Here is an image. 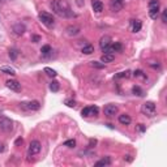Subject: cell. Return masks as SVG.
Returning a JSON list of instances; mask_svg holds the SVG:
<instances>
[{"mask_svg": "<svg viewBox=\"0 0 167 167\" xmlns=\"http://www.w3.org/2000/svg\"><path fill=\"white\" fill-rule=\"evenodd\" d=\"M50 7H51L52 12L55 13V15H58L59 17H72V16H74L73 11H72L71 5H69L68 0H54V1L50 4Z\"/></svg>", "mask_w": 167, "mask_h": 167, "instance_id": "1", "label": "cell"}, {"mask_svg": "<svg viewBox=\"0 0 167 167\" xmlns=\"http://www.w3.org/2000/svg\"><path fill=\"white\" fill-rule=\"evenodd\" d=\"M38 17H39L41 22L44 25V26H47V27H54L55 20H54V17H52L50 13H47V12H41L39 15H38Z\"/></svg>", "mask_w": 167, "mask_h": 167, "instance_id": "2", "label": "cell"}, {"mask_svg": "<svg viewBox=\"0 0 167 167\" xmlns=\"http://www.w3.org/2000/svg\"><path fill=\"white\" fill-rule=\"evenodd\" d=\"M155 105L153 103V102H146V103L142 105V107H141V112L144 114L145 116H149V118H153V116L155 115Z\"/></svg>", "mask_w": 167, "mask_h": 167, "instance_id": "3", "label": "cell"}, {"mask_svg": "<svg viewBox=\"0 0 167 167\" xmlns=\"http://www.w3.org/2000/svg\"><path fill=\"white\" fill-rule=\"evenodd\" d=\"M12 129H13V121L11 120V119L5 118V116H1V118H0V131L8 133Z\"/></svg>", "mask_w": 167, "mask_h": 167, "instance_id": "4", "label": "cell"}, {"mask_svg": "<svg viewBox=\"0 0 167 167\" xmlns=\"http://www.w3.org/2000/svg\"><path fill=\"white\" fill-rule=\"evenodd\" d=\"M41 152V142L38 140H33L29 144V149H27V155L33 157V155H37Z\"/></svg>", "mask_w": 167, "mask_h": 167, "instance_id": "5", "label": "cell"}, {"mask_svg": "<svg viewBox=\"0 0 167 167\" xmlns=\"http://www.w3.org/2000/svg\"><path fill=\"white\" fill-rule=\"evenodd\" d=\"M99 112V108L97 106H90V107H85L82 108L81 115L84 118H89V116H97Z\"/></svg>", "mask_w": 167, "mask_h": 167, "instance_id": "6", "label": "cell"}, {"mask_svg": "<svg viewBox=\"0 0 167 167\" xmlns=\"http://www.w3.org/2000/svg\"><path fill=\"white\" fill-rule=\"evenodd\" d=\"M24 110H29V111H37L41 108V103L38 101H32V102H22L20 105Z\"/></svg>", "mask_w": 167, "mask_h": 167, "instance_id": "7", "label": "cell"}, {"mask_svg": "<svg viewBox=\"0 0 167 167\" xmlns=\"http://www.w3.org/2000/svg\"><path fill=\"white\" fill-rule=\"evenodd\" d=\"M105 115L108 116V118H112V116H115L116 114H118V106L115 105H107L105 107Z\"/></svg>", "mask_w": 167, "mask_h": 167, "instance_id": "8", "label": "cell"}, {"mask_svg": "<svg viewBox=\"0 0 167 167\" xmlns=\"http://www.w3.org/2000/svg\"><path fill=\"white\" fill-rule=\"evenodd\" d=\"M7 86L13 91H20L21 90V84L17 80H8L7 81Z\"/></svg>", "mask_w": 167, "mask_h": 167, "instance_id": "9", "label": "cell"}, {"mask_svg": "<svg viewBox=\"0 0 167 167\" xmlns=\"http://www.w3.org/2000/svg\"><path fill=\"white\" fill-rule=\"evenodd\" d=\"M25 32H26V27H25L24 24H21V22H17V24L13 25V33H15L16 35H22Z\"/></svg>", "mask_w": 167, "mask_h": 167, "instance_id": "10", "label": "cell"}, {"mask_svg": "<svg viewBox=\"0 0 167 167\" xmlns=\"http://www.w3.org/2000/svg\"><path fill=\"white\" fill-rule=\"evenodd\" d=\"M110 7L112 12H119L123 8V0H111Z\"/></svg>", "mask_w": 167, "mask_h": 167, "instance_id": "11", "label": "cell"}, {"mask_svg": "<svg viewBox=\"0 0 167 167\" xmlns=\"http://www.w3.org/2000/svg\"><path fill=\"white\" fill-rule=\"evenodd\" d=\"M91 7H93L94 12L101 13L102 11H103V3H102L101 0H93V3H91Z\"/></svg>", "mask_w": 167, "mask_h": 167, "instance_id": "12", "label": "cell"}, {"mask_svg": "<svg viewBox=\"0 0 167 167\" xmlns=\"http://www.w3.org/2000/svg\"><path fill=\"white\" fill-rule=\"evenodd\" d=\"M131 121H132V119H131V116L127 115V114H121V115H119V123H120V124L129 125Z\"/></svg>", "mask_w": 167, "mask_h": 167, "instance_id": "13", "label": "cell"}, {"mask_svg": "<svg viewBox=\"0 0 167 167\" xmlns=\"http://www.w3.org/2000/svg\"><path fill=\"white\" fill-rule=\"evenodd\" d=\"M111 44V38L108 37V35H105V37L101 38V41H99V47H101V50L106 48L107 46H110Z\"/></svg>", "mask_w": 167, "mask_h": 167, "instance_id": "14", "label": "cell"}, {"mask_svg": "<svg viewBox=\"0 0 167 167\" xmlns=\"http://www.w3.org/2000/svg\"><path fill=\"white\" fill-rule=\"evenodd\" d=\"M80 32H81V29H80L79 26H68V27H67V34L71 35V37L77 35Z\"/></svg>", "mask_w": 167, "mask_h": 167, "instance_id": "15", "label": "cell"}, {"mask_svg": "<svg viewBox=\"0 0 167 167\" xmlns=\"http://www.w3.org/2000/svg\"><path fill=\"white\" fill-rule=\"evenodd\" d=\"M110 165H111V158L106 157V158H102L101 161H98L94 166H95V167H103V166H110Z\"/></svg>", "mask_w": 167, "mask_h": 167, "instance_id": "16", "label": "cell"}, {"mask_svg": "<svg viewBox=\"0 0 167 167\" xmlns=\"http://www.w3.org/2000/svg\"><path fill=\"white\" fill-rule=\"evenodd\" d=\"M131 25H132V32L133 33H137L141 30V26H142V24H141L138 20H131Z\"/></svg>", "mask_w": 167, "mask_h": 167, "instance_id": "17", "label": "cell"}, {"mask_svg": "<svg viewBox=\"0 0 167 167\" xmlns=\"http://www.w3.org/2000/svg\"><path fill=\"white\" fill-rule=\"evenodd\" d=\"M114 59H115V55L114 54H103L102 55V58H101V62L106 64V63L114 62Z\"/></svg>", "mask_w": 167, "mask_h": 167, "instance_id": "18", "label": "cell"}, {"mask_svg": "<svg viewBox=\"0 0 167 167\" xmlns=\"http://www.w3.org/2000/svg\"><path fill=\"white\" fill-rule=\"evenodd\" d=\"M158 15H159V7L149 8V16H150V18H153V20H157Z\"/></svg>", "mask_w": 167, "mask_h": 167, "instance_id": "19", "label": "cell"}, {"mask_svg": "<svg viewBox=\"0 0 167 167\" xmlns=\"http://www.w3.org/2000/svg\"><path fill=\"white\" fill-rule=\"evenodd\" d=\"M81 51H82L85 55H90V54H93V52H94V47L91 46V44H85V46L82 47Z\"/></svg>", "mask_w": 167, "mask_h": 167, "instance_id": "20", "label": "cell"}, {"mask_svg": "<svg viewBox=\"0 0 167 167\" xmlns=\"http://www.w3.org/2000/svg\"><path fill=\"white\" fill-rule=\"evenodd\" d=\"M132 93L135 94V95H137V97H142V95H144V90H142V89H141L138 85H135V86H133V88H132Z\"/></svg>", "mask_w": 167, "mask_h": 167, "instance_id": "21", "label": "cell"}, {"mask_svg": "<svg viewBox=\"0 0 167 167\" xmlns=\"http://www.w3.org/2000/svg\"><path fill=\"white\" fill-rule=\"evenodd\" d=\"M0 71H1L3 73H5V74H11V76H13V74H16L15 69H13V68H11V67H1V68H0Z\"/></svg>", "mask_w": 167, "mask_h": 167, "instance_id": "22", "label": "cell"}, {"mask_svg": "<svg viewBox=\"0 0 167 167\" xmlns=\"http://www.w3.org/2000/svg\"><path fill=\"white\" fill-rule=\"evenodd\" d=\"M131 73H132V72H131V71H125V72H120V73H118V74H116V79H129V77L131 76H132V74H131Z\"/></svg>", "mask_w": 167, "mask_h": 167, "instance_id": "23", "label": "cell"}, {"mask_svg": "<svg viewBox=\"0 0 167 167\" xmlns=\"http://www.w3.org/2000/svg\"><path fill=\"white\" fill-rule=\"evenodd\" d=\"M41 52H42V55H48L50 52H52L51 46H50V44H44V46H42Z\"/></svg>", "mask_w": 167, "mask_h": 167, "instance_id": "24", "label": "cell"}, {"mask_svg": "<svg viewBox=\"0 0 167 167\" xmlns=\"http://www.w3.org/2000/svg\"><path fill=\"white\" fill-rule=\"evenodd\" d=\"M59 89H60V85H59V82L58 81H52L51 84H50V90L51 91H59Z\"/></svg>", "mask_w": 167, "mask_h": 167, "instance_id": "25", "label": "cell"}, {"mask_svg": "<svg viewBox=\"0 0 167 167\" xmlns=\"http://www.w3.org/2000/svg\"><path fill=\"white\" fill-rule=\"evenodd\" d=\"M44 72H46L48 76H51V77H55L58 74L56 71H55V69H52V68H50V67H46V68H44Z\"/></svg>", "mask_w": 167, "mask_h": 167, "instance_id": "26", "label": "cell"}, {"mask_svg": "<svg viewBox=\"0 0 167 167\" xmlns=\"http://www.w3.org/2000/svg\"><path fill=\"white\" fill-rule=\"evenodd\" d=\"M90 65L94 67V68H97V69H103L105 68V63H101V62H91Z\"/></svg>", "mask_w": 167, "mask_h": 167, "instance_id": "27", "label": "cell"}, {"mask_svg": "<svg viewBox=\"0 0 167 167\" xmlns=\"http://www.w3.org/2000/svg\"><path fill=\"white\" fill-rule=\"evenodd\" d=\"M64 146H67V147H74L76 146V140H67L65 142H64Z\"/></svg>", "mask_w": 167, "mask_h": 167, "instance_id": "28", "label": "cell"}, {"mask_svg": "<svg viewBox=\"0 0 167 167\" xmlns=\"http://www.w3.org/2000/svg\"><path fill=\"white\" fill-rule=\"evenodd\" d=\"M17 55H18V51H17V50H11V51H9V58H11L12 60H16Z\"/></svg>", "mask_w": 167, "mask_h": 167, "instance_id": "29", "label": "cell"}, {"mask_svg": "<svg viewBox=\"0 0 167 167\" xmlns=\"http://www.w3.org/2000/svg\"><path fill=\"white\" fill-rule=\"evenodd\" d=\"M155 7H159V0H150L149 8H155Z\"/></svg>", "mask_w": 167, "mask_h": 167, "instance_id": "30", "label": "cell"}, {"mask_svg": "<svg viewBox=\"0 0 167 167\" xmlns=\"http://www.w3.org/2000/svg\"><path fill=\"white\" fill-rule=\"evenodd\" d=\"M133 76H135V77H144V79H146V76L144 74V72L141 71V69H137V71H135Z\"/></svg>", "mask_w": 167, "mask_h": 167, "instance_id": "31", "label": "cell"}, {"mask_svg": "<svg viewBox=\"0 0 167 167\" xmlns=\"http://www.w3.org/2000/svg\"><path fill=\"white\" fill-rule=\"evenodd\" d=\"M65 105L68 106V107H74V106H76V102L72 101V99H65Z\"/></svg>", "mask_w": 167, "mask_h": 167, "instance_id": "32", "label": "cell"}, {"mask_svg": "<svg viewBox=\"0 0 167 167\" xmlns=\"http://www.w3.org/2000/svg\"><path fill=\"white\" fill-rule=\"evenodd\" d=\"M162 22H163V24H166V22H167V11L166 9L162 12Z\"/></svg>", "mask_w": 167, "mask_h": 167, "instance_id": "33", "label": "cell"}, {"mask_svg": "<svg viewBox=\"0 0 167 167\" xmlns=\"http://www.w3.org/2000/svg\"><path fill=\"white\" fill-rule=\"evenodd\" d=\"M32 41L34 42V43H37V42L41 41V37H39V35H33V37H32Z\"/></svg>", "mask_w": 167, "mask_h": 167, "instance_id": "34", "label": "cell"}, {"mask_svg": "<svg viewBox=\"0 0 167 167\" xmlns=\"http://www.w3.org/2000/svg\"><path fill=\"white\" fill-rule=\"evenodd\" d=\"M124 161H125V162H132V161H133V157H132V155H125V157H124Z\"/></svg>", "mask_w": 167, "mask_h": 167, "instance_id": "35", "label": "cell"}, {"mask_svg": "<svg viewBox=\"0 0 167 167\" xmlns=\"http://www.w3.org/2000/svg\"><path fill=\"white\" fill-rule=\"evenodd\" d=\"M22 142H24V140H22V138H21V137H18V138H17V140H16V141H15V145H16V146H18V145H21V144H22Z\"/></svg>", "mask_w": 167, "mask_h": 167, "instance_id": "36", "label": "cell"}, {"mask_svg": "<svg viewBox=\"0 0 167 167\" xmlns=\"http://www.w3.org/2000/svg\"><path fill=\"white\" fill-rule=\"evenodd\" d=\"M138 131H140V132H144V131H145V127H144V124H138Z\"/></svg>", "mask_w": 167, "mask_h": 167, "instance_id": "37", "label": "cell"}, {"mask_svg": "<svg viewBox=\"0 0 167 167\" xmlns=\"http://www.w3.org/2000/svg\"><path fill=\"white\" fill-rule=\"evenodd\" d=\"M95 144H97V140H90V145H89V146L93 147L94 145H95Z\"/></svg>", "mask_w": 167, "mask_h": 167, "instance_id": "38", "label": "cell"}, {"mask_svg": "<svg viewBox=\"0 0 167 167\" xmlns=\"http://www.w3.org/2000/svg\"><path fill=\"white\" fill-rule=\"evenodd\" d=\"M150 67H153V68H159V64H154V63H150Z\"/></svg>", "mask_w": 167, "mask_h": 167, "instance_id": "39", "label": "cell"}, {"mask_svg": "<svg viewBox=\"0 0 167 167\" xmlns=\"http://www.w3.org/2000/svg\"><path fill=\"white\" fill-rule=\"evenodd\" d=\"M4 152V145H1V144H0V153H3Z\"/></svg>", "mask_w": 167, "mask_h": 167, "instance_id": "40", "label": "cell"}, {"mask_svg": "<svg viewBox=\"0 0 167 167\" xmlns=\"http://www.w3.org/2000/svg\"><path fill=\"white\" fill-rule=\"evenodd\" d=\"M0 3H3V0H0Z\"/></svg>", "mask_w": 167, "mask_h": 167, "instance_id": "41", "label": "cell"}]
</instances>
